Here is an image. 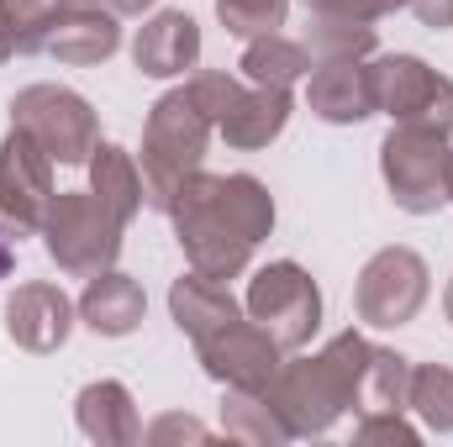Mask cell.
<instances>
[{"instance_id":"1","label":"cell","mask_w":453,"mask_h":447,"mask_svg":"<svg viewBox=\"0 0 453 447\" xmlns=\"http://www.w3.org/2000/svg\"><path fill=\"white\" fill-rule=\"evenodd\" d=\"M164 216L174 222L185 263L196 274L226 284V279L248 274L258 242L274 231L280 211H274V195L258 174H206L201 169L174 190Z\"/></svg>"},{"instance_id":"2","label":"cell","mask_w":453,"mask_h":447,"mask_svg":"<svg viewBox=\"0 0 453 447\" xmlns=\"http://www.w3.org/2000/svg\"><path fill=\"white\" fill-rule=\"evenodd\" d=\"M369 358L364 332H338L322 352H285L280 374L269 379V405L290 427V437H322L348 411H358V374Z\"/></svg>"},{"instance_id":"3","label":"cell","mask_w":453,"mask_h":447,"mask_svg":"<svg viewBox=\"0 0 453 447\" xmlns=\"http://www.w3.org/2000/svg\"><path fill=\"white\" fill-rule=\"evenodd\" d=\"M211 137H217V121L201 111V101H196L185 85L164 90V95L148 106L137 169H142V195H148L153 211H169L174 190H180L190 174H201Z\"/></svg>"},{"instance_id":"4","label":"cell","mask_w":453,"mask_h":447,"mask_svg":"<svg viewBox=\"0 0 453 447\" xmlns=\"http://www.w3.org/2000/svg\"><path fill=\"white\" fill-rule=\"evenodd\" d=\"M37 231H42V247L58 263V274L90 279L101 269H116L127 222H116L96 190H58Z\"/></svg>"},{"instance_id":"5","label":"cell","mask_w":453,"mask_h":447,"mask_svg":"<svg viewBox=\"0 0 453 447\" xmlns=\"http://www.w3.org/2000/svg\"><path fill=\"white\" fill-rule=\"evenodd\" d=\"M380 179L406 216H433L453 195V148L443 132L390 126L380 142Z\"/></svg>"},{"instance_id":"6","label":"cell","mask_w":453,"mask_h":447,"mask_svg":"<svg viewBox=\"0 0 453 447\" xmlns=\"http://www.w3.org/2000/svg\"><path fill=\"white\" fill-rule=\"evenodd\" d=\"M11 126H21L53 163H90L101 148V116L69 85H27L11 95Z\"/></svg>"},{"instance_id":"7","label":"cell","mask_w":453,"mask_h":447,"mask_svg":"<svg viewBox=\"0 0 453 447\" xmlns=\"http://www.w3.org/2000/svg\"><path fill=\"white\" fill-rule=\"evenodd\" d=\"M433 295V269L417 247H380L364 269H358V284H353V316L374 332H401L422 316Z\"/></svg>"},{"instance_id":"8","label":"cell","mask_w":453,"mask_h":447,"mask_svg":"<svg viewBox=\"0 0 453 447\" xmlns=\"http://www.w3.org/2000/svg\"><path fill=\"white\" fill-rule=\"evenodd\" d=\"M242 311L274 337L285 352H301L311 337L322 332V284L296 258H274V263H264L248 279Z\"/></svg>"},{"instance_id":"9","label":"cell","mask_w":453,"mask_h":447,"mask_svg":"<svg viewBox=\"0 0 453 447\" xmlns=\"http://www.w3.org/2000/svg\"><path fill=\"white\" fill-rule=\"evenodd\" d=\"M369 80H374V111L390 116V126H427L453 137V80L438 74L427 58L374 53Z\"/></svg>"},{"instance_id":"10","label":"cell","mask_w":453,"mask_h":447,"mask_svg":"<svg viewBox=\"0 0 453 447\" xmlns=\"http://www.w3.org/2000/svg\"><path fill=\"white\" fill-rule=\"evenodd\" d=\"M53 195H58L53 190V158L21 126H11L0 137V231H11V237L37 231Z\"/></svg>"},{"instance_id":"11","label":"cell","mask_w":453,"mask_h":447,"mask_svg":"<svg viewBox=\"0 0 453 447\" xmlns=\"http://www.w3.org/2000/svg\"><path fill=\"white\" fill-rule=\"evenodd\" d=\"M196 358H201L206 379L222 390H269V379L285 363V347L242 311L237 322H226L206 342H196Z\"/></svg>"},{"instance_id":"12","label":"cell","mask_w":453,"mask_h":447,"mask_svg":"<svg viewBox=\"0 0 453 447\" xmlns=\"http://www.w3.org/2000/svg\"><path fill=\"white\" fill-rule=\"evenodd\" d=\"M74 327H80V311L64 295V284L27 279L5 295V337L21 352H58L74 337Z\"/></svg>"},{"instance_id":"13","label":"cell","mask_w":453,"mask_h":447,"mask_svg":"<svg viewBox=\"0 0 453 447\" xmlns=\"http://www.w3.org/2000/svg\"><path fill=\"white\" fill-rule=\"evenodd\" d=\"M116 48H121V16H116L106 0H85V5H58L48 37H42V53L69 64V69H96L106 64Z\"/></svg>"},{"instance_id":"14","label":"cell","mask_w":453,"mask_h":447,"mask_svg":"<svg viewBox=\"0 0 453 447\" xmlns=\"http://www.w3.org/2000/svg\"><path fill=\"white\" fill-rule=\"evenodd\" d=\"M132 64L142 80H185L201 64V21L190 11H153L132 32Z\"/></svg>"},{"instance_id":"15","label":"cell","mask_w":453,"mask_h":447,"mask_svg":"<svg viewBox=\"0 0 453 447\" xmlns=\"http://www.w3.org/2000/svg\"><path fill=\"white\" fill-rule=\"evenodd\" d=\"M306 106L327 126H358L374 111V80L369 58H338V64H311L306 74Z\"/></svg>"},{"instance_id":"16","label":"cell","mask_w":453,"mask_h":447,"mask_svg":"<svg viewBox=\"0 0 453 447\" xmlns=\"http://www.w3.org/2000/svg\"><path fill=\"white\" fill-rule=\"evenodd\" d=\"M74 311H80V327H85V332L132 337L137 327H142V316H148V295H142V284H137L132 274H121V269H101V274L85 279Z\"/></svg>"},{"instance_id":"17","label":"cell","mask_w":453,"mask_h":447,"mask_svg":"<svg viewBox=\"0 0 453 447\" xmlns=\"http://www.w3.org/2000/svg\"><path fill=\"white\" fill-rule=\"evenodd\" d=\"M290 111H296L290 90H264V85L242 80V95L217 121V137H222L226 148H237V153H258V148H269L290 126Z\"/></svg>"},{"instance_id":"18","label":"cell","mask_w":453,"mask_h":447,"mask_svg":"<svg viewBox=\"0 0 453 447\" xmlns=\"http://www.w3.org/2000/svg\"><path fill=\"white\" fill-rule=\"evenodd\" d=\"M74 421L90 443L101 447H132L142 443V421H137V400L121 379H96L74 395Z\"/></svg>"},{"instance_id":"19","label":"cell","mask_w":453,"mask_h":447,"mask_svg":"<svg viewBox=\"0 0 453 447\" xmlns=\"http://www.w3.org/2000/svg\"><path fill=\"white\" fill-rule=\"evenodd\" d=\"M169 316H174V327L190 337V347L196 342H206V337L226 327V322H237L242 316V300L217 284V279H206V274H180L174 284H169Z\"/></svg>"},{"instance_id":"20","label":"cell","mask_w":453,"mask_h":447,"mask_svg":"<svg viewBox=\"0 0 453 447\" xmlns=\"http://www.w3.org/2000/svg\"><path fill=\"white\" fill-rule=\"evenodd\" d=\"M237 74L248 85H264V90H296L311 74V53H306V42H296L285 32H264V37L242 42Z\"/></svg>"},{"instance_id":"21","label":"cell","mask_w":453,"mask_h":447,"mask_svg":"<svg viewBox=\"0 0 453 447\" xmlns=\"http://www.w3.org/2000/svg\"><path fill=\"white\" fill-rule=\"evenodd\" d=\"M90 190L101 195V206L111 211L116 222H137V211L148 206V195H142V169H137V153H127V148H116V142H101L96 153H90Z\"/></svg>"},{"instance_id":"22","label":"cell","mask_w":453,"mask_h":447,"mask_svg":"<svg viewBox=\"0 0 453 447\" xmlns=\"http://www.w3.org/2000/svg\"><path fill=\"white\" fill-rule=\"evenodd\" d=\"M222 432L232 443H248V447H285L296 443L290 427L280 421V411L269 405L264 390H226L222 395Z\"/></svg>"},{"instance_id":"23","label":"cell","mask_w":453,"mask_h":447,"mask_svg":"<svg viewBox=\"0 0 453 447\" xmlns=\"http://www.w3.org/2000/svg\"><path fill=\"white\" fill-rule=\"evenodd\" d=\"M306 53L311 64H338V58H374L380 53V37L369 21H348L333 11H306Z\"/></svg>"},{"instance_id":"24","label":"cell","mask_w":453,"mask_h":447,"mask_svg":"<svg viewBox=\"0 0 453 447\" xmlns=\"http://www.w3.org/2000/svg\"><path fill=\"white\" fill-rule=\"evenodd\" d=\"M406 390H411V358H401L395 347H374L369 342V358H364V374H358V411L353 416L406 411Z\"/></svg>"},{"instance_id":"25","label":"cell","mask_w":453,"mask_h":447,"mask_svg":"<svg viewBox=\"0 0 453 447\" xmlns=\"http://www.w3.org/2000/svg\"><path fill=\"white\" fill-rule=\"evenodd\" d=\"M406 416H417L427 432H453V368L443 363H411V390H406Z\"/></svg>"},{"instance_id":"26","label":"cell","mask_w":453,"mask_h":447,"mask_svg":"<svg viewBox=\"0 0 453 447\" xmlns=\"http://www.w3.org/2000/svg\"><path fill=\"white\" fill-rule=\"evenodd\" d=\"M64 0H0V32L11 53H42V37L53 27Z\"/></svg>"},{"instance_id":"27","label":"cell","mask_w":453,"mask_h":447,"mask_svg":"<svg viewBox=\"0 0 453 447\" xmlns=\"http://www.w3.org/2000/svg\"><path fill=\"white\" fill-rule=\"evenodd\" d=\"M290 16V0H217V21H222L232 37H264V32H280Z\"/></svg>"},{"instance_id":"28","label":"cell","mask_w":453,"mask_h":447,"mask_svg":"<svg viewBox=\"0 0 453 447\" xmlns=\"http://www.w3.org/2000/svg\"><path fill=\"white\" fill-rule=\"evenodd\" d=\"M185 90L201 101V111L211 116V121H222L226 106L242 95V74H232V69H201V74L185 80Z\"/></svg>"},{"instance_id":"29","label":"cell","mask_w":453,"mask_h":447,"mask_svg":"<svg viewBox=\"0 0 453 447\" xmlns=\"http://www.w3.org/2000/svg\"><path fill=\"white\" fill-rule=\"evenodd\" d=\"M353 443H401V447H417L422 443V427L406 421V411H369L353 421Z\"/></svg>"},{"instance_id":"30","label":"cell","mask_w":453,"mask_h":447,"mask_svg":"<svg viewBox=\"0 0 453 447\" xmlns=\"http://www.w3.org/2000/svg\"><path fill=\"white\" fill-rule=\"evenodd\" d=\"M142 443H153V447H169V443H211V427H206V421H196V416L169 411V416H158L153 427H142Z\"/></svg>"},{"instance_id":"31","label":"cell","mask_w":453,"mask_h":447,"mask_svg":"<svg viewBox=\"0 0 453 447\" xmlns=\"http://www.w3.org/2000/svg\"><path fill=\"white\" fill-rule=\"evenodd\" d=\"M406 0H311L306 11H333V16H348V21H385V16H395Z\"/></svg>"},{"instance_id":"32","label":"cell","mask_w":453,"mask_h":447,"mask_svg":"<svg viewBox=\"0 0 453 447\" xmlns=\"http://www.w3.org/2000/svg\"><path fill=\"white\" fill-rule=\"evenodd\" d=\"M406 5L417 11L422 27H433V32H453V0H406Z\"/></svg>"},{"instance_id":"33","label":"cell","mask_w":453,"mask_h":447,"mask_svg":"<svg viewBox=\"0 0 453 447\" xmlns=\"http://www.w3.org/2000/svg\"><path fill=\"white\" fill-rule=\"evenodd\" d=\"M106 5H111L116 16H148V11H153L158 0H106Z\"/></svg>"},{"instance_id":"34","label":"cell","mask_w":453,"mask_h":447,"mask_svg":"<svg viewBox=\"0 0 453 447\" xmlns=\"http://www.w3.org/2000/svg\"><path fill=\"white\" fill-rule=\"evenodd\" d=\"M5 237H11V231H0V279H5V274H11V263H16V258H11V242H5Z\"/></svg>"},{"instance_id":"35","label":"cell","mask_w":453,"mask_h":447,"mask_svg":"<svg viewBox=\"0 0 453 447\" xmlns=\"http://www.w3.org/2000/svg\"><path fill=\"white\" fill-rule=\"evenodd\" d=\"M443 316L453 322V279H449V290H443Z\"/></svg>"},{"instance_id":"36","label":"cell","mask_w":453,"mask_h":447,"mask_svg":"<svg viewBox=\"0 0 453 447\" xmlns=\"http://www.w3.org/2000/svg\"><path fill=\"white\" fill-rule=\"evenodd\" d=\"M5 58H16V53H11V42H5V32H0V64H5Z\"/></svg>"},{"instance_id":"37","label":"cell","mask_w":453,"mask_h":447,"mask_svg":"<svg viewBox=\"0 0 453 447\" xmlns=\"http://www.w3.org/2000/svg\"><path fill=\"white\" fill-rule=\"evenodd\" d=\"M64 5H85V0H64Z\"/></svg>"},{"instance_id":"38","label":"cell","mask_w":453,"mask_h":447,"mask_svg":"<svg viewBox=\"0 0 453 447\" xmlns=\"http://www.w3.org/2000/svg\"><path fill=\"white\" fill-rule=\"evenodd\" d=\"M301 5H311V0H301Z\"/></svg>"},{"instance_id":"39","label":"cell","mask_w":453,"mask_h":447,"mask_svg":"<svg viewBox=\"0 0 453 447\" xmlns=\"http://www.w3.org/2000/svg\"><path fill=\"white\" fill-rule=\"evenodd\" d=\"M449 206H453V195H449Z\"/></svg>"}]
</instances>
